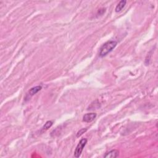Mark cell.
<instances>
[{"label":"cell","mask_w":158,"mask_h":158,"mask_svg":"<svg viewBox=\"0 0 158 158\" xmlns=\"http://www.w3.org/2000/svg\"><path fill=\"white\" fill-rule=\"evenodd\" d=\"M117 45V42L116 41L110 40L106 42L101 46L100 52H99V56L101 58L106 56V55L111 52L116 48Z\"/></svg>","instance_id":"1"},{"label":"cell","mask_w":158,"mask_h":158,"mask_svg":"<svg viewBox=\"0 0 158 158\" xmlns=\"http://www.w3.org/2000/svg\"><path fill=\"white\" fill-rule=\"evenodd\" d=\"M87 143V139L86 138H82L80 141H79L78 144L77 145V147L75 149L74 151V157L78 158L80 157L82 155V153L85 148L86 144Z\"/></svg>","instance_id":"2"},{"label":"cell","mask_w":158,"mask_h":158,"mask_svg":"<svg viewBox=\"0 0 158 158\" xmlns=\"http://www.w3.org/2000/svg\"><path fill=\"white\" fill-rule=\"evenodd\" d=\"M42 86H34L33 88H31L29 91V92L27 93L25 99H30L31 96H33L35 94H37L38 92H40V91L42 90Z\"/></svg>","instance_id":"3"},{"label":"cell","mask_w":158,"mask_h":158,"mask_svg":"<svg viewBox=\"0 0 158 158\" xmlns=\"http://www.w3.org/2000/svg\"><path fill=\"white\" fill-rule=\"evenodd\" d=\"M96 117V113H88L85 114L83 117V121L85 122H87V123H90L94 121V118Z\"/></svg>","instance_id":"4"},{"label":"cell","mask_w":158,"mask_h":158,"mask_svg":"<svg viewBox=\"0 0 158 158\" xmlns=\"http://www.w3.org/2000/svg\"><path fill=\"white\" fill-rule=\"evenodd\" d=\"M119 155V151L117 149H113L109 152L106 153L104 157L105 158H115L118 156Z\"/></svg>","instance_id":"5"},{"label":"cell","mask_w":158,"mask_h":158,"mask_svg":"<svg viewBox=\"0 0 158 158\" xmlns=\"http://www.w3.org/2000/svg\"><path fill=\"white\" fill-rule=\"evenodd\" d=\"M127 3V1L125 0H122L119 3H118V5L116 6L115 11L116 13H119L122 9L124 8V7Z\"/></svg>","instance_id":"6"},{"label":"cell","mask_w":158,"mask_h":158,"mask_svg":"<svg viewBox=\"0 0 158 158\" xmlns=\"http://www.w3.org/2000/svg\"><path fill=\"white\" fill-rule=\"evenodd\" d=\"M53 121H47L46 123L45 124V125H43V127H42V131H46V130H48V129H50L51 126L53 125Z\"/></svg>","instance_id":"7"},{"label":"cell","mask_w":158,"mask_h":158,"mask_svg":"<svg viewBox=\"0 0 158 158\" xmlns=\"http://www.w3.org/2000/svg\"><path fill=\"white\" fill-rule=\"evenodd\" d=\"M87 130H88L87 129L85 128V129H82L79 130V131L77 133V137H79L82 136L83 135V134H84V133H85L86 131H87Z\"/></svg>","instance_id":"8"}]
</instances>
